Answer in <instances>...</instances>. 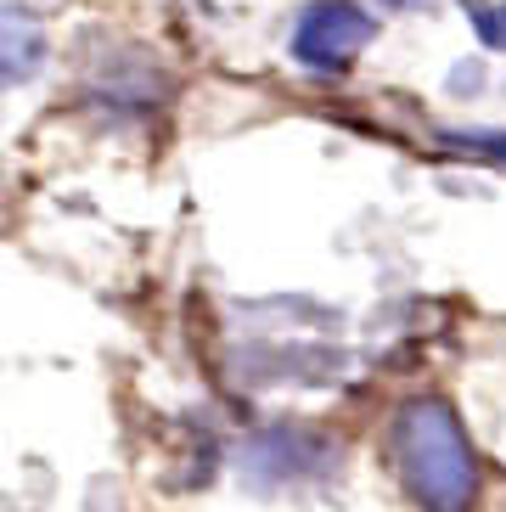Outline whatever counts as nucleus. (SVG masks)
Returning a JSON list of instances; mask_svg holds the SVG:
<instances>
[{
	"label": "nucleus",
	"instance_id": "obj_4",
	"mask_svg": "<svg viewBox=\"0 0 506 512\" xmlns=\"http://www.w3.org/2000/svg\"><path fill=\"white\" fill-rule=\"evenodd\" d=\"M467 23H473L478 46L506 51V6H490V0H467Z\"/></svg>",
	"mask_w": 506,
	"mask_h": 512
},
{
	"label": "nucleus",
	"instance_id": "obj_1",
	"mask_svg": "<svg viewBox=\"0 0 506 512\" xmlns=\"http://www.w3.org/2000/svg\"><path fill=\"white\" fill-rule=\"evenodd\" d=\"M394 462L405 490L422 512H473L478 501V456L462 417L445 400H405L394 417Z\"/></svg>",
	"mask_w": 506,
	"mask_h": 512
},
{
	"label": "nucleus",
	"instance_id": "obj_2",
	"mask_svg": "<svg viewBox=\"0 0 506 512\" xmlns=\"http://www.w3.org/2000/svg\"><path fill=\"white\" fill-rule=\"evenodd\" d=\"M377 17L355 0H310L293 23V62L315 74H343L360 51L372 46Z\"/></svg>",
	"mask_w": 506,
	"mask_h": 512
},
{
	"label": "nucleus",
	"instance_id": "obj_5",
	"mask_svg": "<svg viewBox=\"0 0 506 512\" xmlns=\"http://www.w3.org/2000/svg\"><path fill=\"white\" fill-rule=\"evenodd\" d=\"M450 147H467V152H484V158H501L506 164V130H450Z\"/></svg>",
	"mask_w": 506,
	"mask_h": 512
},
{
	"label": "nucleus",
	"instance_id": "obj_3",
	"mask_svg": "<svg viewBox=\"0 0 506 512\" xmlns=\"http://www.w3.org/2000/svg\"><path fill=\"white\" fill-rule=\"evenodd\" d=\"M45 68V29L23 6H0V91H12Z\"/></svg>",
	"mask_w": 506,
	"mask_h": 512
}]
</instances>
